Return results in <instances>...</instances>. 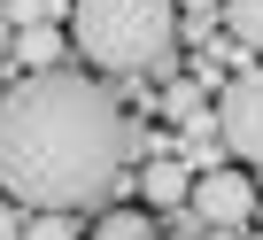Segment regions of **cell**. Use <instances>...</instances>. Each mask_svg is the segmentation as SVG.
<instances>
[{
	"label": "cell",
	"mask_w": 263,
	"mask_h": 240,
	"mask_svg": "<svg viewBox=\"0 0 263 240\" xmlns=\"http://www.w3.org/2000/svg\"><path fill=\"white\" fill-rule=\"evenodd\" d=\"M93 240H155V217L147 209H101Z\"/></svg>",
	"instance_id": "9c48e42d"
},
{
	"label": "cell",
	"mask_w": 263,
	"mask_h": 240,
	"mask_svg": "<svg viewBox=\"0 0 263 240\" xmlns=\"http://www.w3.org/2000/svg\"><path fill=\"white\" fill-rule=\"evenodd\" d=\"M217 132L232 163H263V62L232 70V85L217 93Z\"/></svg>",
	"instance_id": "3957f363"
},
{
	"label": "cell",
	"mask_w": 263,
	"mask_h": 240,
	"mask_svg": "<svg viewBox=\"0 0 263 240\" xmlns=\"http://www.w3.org/2000/svg\"><path fill=\"white\" fill-rule=\"evenodd\" d=\"M140 194H147V209H186V201H194V171H186L178 155H147Z\"/></svg>",
	"instance_id": "8992f818"
},
{
	"label": "cell",
	"mask_w": 263,
	"mask_h": 240,
	"mask_svg": "<svg viewBox=\"0 0 263 240\" xmlns=\"http://www.w3.org/2000/svg\"><path fill=\"white\" fill-rule=\"evenodd\" d=\"M70 39L54 31V24H31V31H16V78H47V70H70Z\"/></svg>",
	"instance_id": "5b68a950"
},
{
	"label": "cell",
	"mask_w": 263,
	"mask_h": 240,
	"mask_svg": "<svg viewBox=\"0 0 263 240\" xmlns=\"http://www.w3.org/2000/svg\"><path fill=\"white\" fill-rule=\"evenodd\" d=\"M217 16H224V31H232L248 54H263V0H224Z\"/></svg>",
	"instance_id": "ba28073f"
},
{
	"label": "cell",
	"mask_w": 263,
	"mask_h": 240,
	"mask_svg": "<svg viewBox=\"0 0 263 240\" xmlns=\"http://www.w3.org/2000/svg\"><path fill=\"white\" fill-rule=\"evenodd\" d=\"M209 232H240L248 217H255V178L248 171H232V163H217V171H201L194 178V201H186Z\"/></svg>",
	"instance_id": "277c9868"
},
{
	"label": "cell",
	"mask_w": 263,
	"mask_h": 240,
	"mask_svg": "<svg viewBox=\"0 0 263 240\" xmlns=\"http://www.w3.org/2000/svg\"><path fill=\"white\" fill-rule=\"evenodd\" d=\"M178 8H186V16H209V8H224V0H178Z\"/></svg>",
	"instance_id": "5bb4252c"
},
{
	"label": "cell",
	"mask_w": 263,
	"mask_h": 240,
	"mask_svg": "<svg viewBox=\"0 0 263 240\" xmlns=\"http://www.w3.org/2000/svg\"><path fill=\"white\" fill-rule=\"evenodd\" d=\"M178 0H70V47L101 78L155 70L178 47Z\"/></svg>",
	"instance_id": "7a4b0ae2"
},
{
	"label": "cell",
	"mask_w": 263,
	"mask_h": 240,
	"mask_svg": "<svg viewBox=\"0 0 263 240\" xmlns=\"http://www.w3.org/2000/svg\"><path fill=\"white\" fill-rule=\"evenodd\" d=\"M0 240H24V209H16L8 194H0Z\"/></svg>",
	"instance_id": "7c38bea8"
},
{
	"label": "cell",
	"mask_w": 263,
	"mask_h": 240,
	"mask_svg": "<svg viewBox=\"0 0 263 240\" xmlns=\"http://www.w3.org/2000/svg\"><path fill=\"white\" fill-rule=\"evenodd\" d=\"M0 54H16V16H8V0H0Z\"/></svg>",
	"instance_id": "4fadbf2b"
},
{
	"label": "cell",
	"mask_w": 263,
	"mask_h": 240,
	"mask_svg": "<svg viewBox=\"0 0 263 240\" xmlns=\"http://www.w3.org/2000/svg\"><path fill=\"white\" fill-rule=\"evenodd\" d=\"M163 240H194V232H163Z\"/></svg>",
	"instance_id": "9a60e30c"
},
{
	"label": "cell",
	"mask_w": 263,
	"mask_h": 240,
	"mask_svg": "<svg viewBox=\"0 0 263 240\" xmlns=\"http://www.w3.org/2000/svg\"><path fill=\"white\" fill-rule=\"evenodd\" d=\"M132 124L101 78L85 70H47V78H16L0 93V194L24 217L39 209H93L116 194L124 163H132Z\"/></svg>",
	"instance_id": "6da1fadb"
},
{
	"label": "cell",
	"mask_w": 263,
	"mask_h": 240,
	"mask_svg": "<svg viewBox=\"0 0 263 240\" xmlns=\"http://www.w3.org/2000/svg\"><path fill=\"white\" fill-rule=\"evenodd\" d=\"M255 217H263V201H255Z\"/></svg>",
	"instance_id": "2e32d148"
},
{
	"label": "cell",
	"mask_w": 263,
	"mask_h": 240,
	"mask_svg": "<svg viewBox=\"0 0 263 240\" xmlns=\"http://www.w3.org/2000/svg\"><path fill=\"white\" fill-rule=\"evenodd\" d=\"M255 240H263V232H255Z\"/></svg>",
	"instance_id": "e0dca14e"
},
{
	"label": "cell",
	"mask_w": 263,
	"mask_h": 240,
	"mask_svg": "<svg viewBox=\"0 0 263 240\" xmlns=\"http://www.w3.org/2000/svg\"><path fill=\"white\" fill-rule=\"evenodd\" d=\"M85 225L70 217V209H39V217H24V240H78Z\"/></svg>",
	"instance_id": "30bf717a"
},
{
	"label": "cell",
	"mask_w": 263,
	"mask_h": 240,
	"mask_svg": "<svg viewBox=\"0 0 263 240\" xmlns=\"http://www.w3.org/2000/svg\"><path fill=\"white\" fill-rule=\"evenodd\" d=\"M47 8H54V0H8V16H16V31H31V24H47Z\"/></svg>",
	"instance_id": "8fae6325"
},
{
	"label": "cell",
	"mask_w": 263,
	"mask_h": 240,
	"mask_svg": "<svg viewBox=\"0 0 263 240\" xmlns=\"http://www.w3.org/2000/svg\"><path fill=\"white\" fill-rule=\"evenodd\" d=\"M171 124H194V116H209V85L201 78H178V85H163V101H155Z\"/></svg>",
	"instance_id": "52a82bcc"
}]
</instances>
